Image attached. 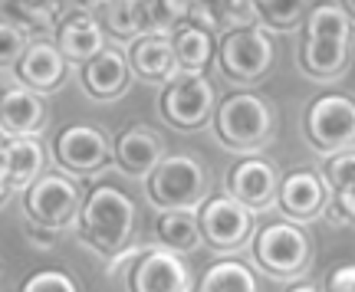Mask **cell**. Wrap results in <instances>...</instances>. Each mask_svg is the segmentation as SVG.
I'll return each mask as SVG.
<instances>
[{
    "label": "cell",
    "instance_id": "obj_1",
    "mask_svg": "<svg viewBox=\"0 0 355 292\" xmlns=\"http://www.w3.org/2000/svg\"><path fill=\"white\" fill-rule=\"evenodd\" d=\"M352 50V17L343 3H316L306 17L303 69L316 79L339 76Z\"/></svg>",
    "mask_w": 355,
    "mask_h": 292
},
{
    "label": "cell",
    "instance_id": "obj_2",
    "mask_svg": "<svg viewBox=\"0 0 355 292\" xmlns=\"http://www.w3.org/2000/svg\"><path fill=\"white\" fill-rule=\"evenodd\" d=\"M135 230V203L112 184H99L83 197L79 233L99 253H122Z\"/></svg>",
    "mask_w": 355,
    "mask_h": 292
},
{
    "label": "cell",
    "instance_id": "obj_3",
    "mask_svg": "<svg viewBox=\"0 0 355 292\" xmlns=\"http://www.w3.org/2000/svg\"><path fill=\"white\" fill-rule=\"evenodd\" d=\"M145 181L148 201L162 210H198L207 197V171L191 154H165Z\"/></svg>",
    "mask_w": 355,
    "mask_h": 292
},
{
    "label": "cell",
    "instance_id": "obj_4",
    "mask_svg": "<svg viewBox=\"0 0 355 292\" xmlns=\"http://www.w3.org/2000/svg\"><path fill=\"white\" fill-rule=\"evenodd\" d=\"M214 125L220 141L234 152H260L273 131V112L254 92H234L217 105Z\"/></svg>",
    "mask_w": 355,
    "mask_h": 292
},
{
    "label": "cell",
    "instance_id": "obj_5",
    "mask_svg": "<svg viewBox=\"0 0 355 292\" xmlns=\"http://www.w3.org/2000/svg\"><path fill=\"white\" fill-rule=\"evenodd\" d=\"M24 207L30 223L60 233L63 227L79 220L83 194H79V188L66 174H40L24 191Z\"/></svg>",
    "mask_w": 355,
    "mask_h": 292
},
{
    "label": "cell",
    "instance_id": "obj_6",
    "mask_svg": "<svg viewBox=\"0 0 355 292\" xmlns=\"http://www.w3.org/2000/svg\"><path fill=\"white\" fill-rule=\"evenodd\" d=\"M273 39L263 26H241V30H227L220 39V69L230 82H257L260 76L270 73L273 66Z\"/></svg>",
    "mask_w": 355,
    "mask_h": 292
},
{
    "label": "cell",
    "instance_id": "obj_7",
    "mask_svg": "<svg viewBox=\"0 0 355 292\" xmlns=\"http://www.w3.org/2000/svg\"><path fill=\"white\" fill-rule=\"evenodd\" d=\"M254 259L270 276H300L309 266V237L290 220L270 223L254 237Z\"/></svg>",
    "mask_w": 355,
    "mask_h": 292
},
{
    "label": "cell",
    "instance_id": "obj_8",
    "mask_svg": "<svg viewBox=\"0 0 355 292\" xmlns=\"http://www.w3.org/2000/svg\"><path fill=\"white\" fill-rule=\"evenodd\" d=\"M162 115L175 128H201L214 115V86L204 73H175L162 89Z\"/></svg>",
    "mask_w": 355,
    "mask_h": 292
},
{
    "label": "cell",
    "instance_id": "obj_9",
    "mask_svg": "<svg viewBox=\"0 0 355 292\" xmlns=\"http://www.w3.org/2000/svg\"><path fill=\"white\" fill-rule=\"evenodd\" d=\"M306 131L319 152H349L355 141V105L349 95H319L306 112Z\"/></svg>",
    "mask_w": 355,
    "mask_h": 292
},
{
    "label": "cell",
    "instance_id": "obj_10",
    "mask_svg": "<svg viewBox=\"0 0 355 292\" xmlns=\"http://www.w3.org/2000/svg\"><path fill=\"white\" fill-rule=\"evenodd\" d=\"M198 230H201V243L214 246V250H237L247 243L250 230H254V214L243 210L237 201H230L227 194L220 197H204L198 207Z\"/></svg>",
    "mask_w": 355,
    "mask_h": 292
},
{
    "label": "cell",
    "instance_id": "obj_11",
    "mask_svg": "<svg viewBox=\"0 0 355 292\" xmlns=\"http://www.w3.org/2000/svg\"><path fill=\"white\" fill-rule=\"evenodd\" d=\"M109 138L92 125H69L56 135V161L73 174H92L109 165Z\"/></svg>",
    "mask_w": 355,
    "mask_h": 292
},
{
    "label": "cell",
    "instance_id": "obj_12",
    "mask_svg": "<svg viewBox=\"0 0 355 292\" xmlns=\"http://www.w3.org/2000/svg\"><path fill=\"white\" fill-rule=\"evenodd\" d=\"M132 292H188L191 289V269L181 263V256L171 250H145L139 263L132 266Z\"/></svg>",
    "mask_w": 355,
    "mask_h": 292
},
{
    "label": "cell",
    "instance_id": "obj_13",
    "mask_svg": "<svg viewBox=\"0 0 355 292\" xmlns=\"http://www.w3.org/2000/svg\"><path fill=\"white\" fill-rule=\"evenodd\" d=\"M277 171L263 158H247L241 165H234L227 174V197L237 201L243 210H266L277 201Z\"/></svg>",
    "mask_w": 355,
    "mask_h": 292
},
{
    "label": "cell",
    "instance_id": "obj_14",
    "mask_svg": "<svg viewBox=\"0 0 355 292\" xmlns=\"http://www.w3.org/2000/svg\"><path fill=\"white\" fill-rule=\"evenodd\" d=\"M13 66H17L20 89H30V92H37V95L40 92L60 89L66 82V69H69V63L60 56V50L53 43H46V39H30L24 56Z\"/></svg>",
    "mask_w": 355,
    "mask_h": 292
},
{
    "label": "cell",
    "instance_id": "obj_15",
    "mask_svg": "<svg viewBox=\"0 0 355 292\" xmlns=\"http://www.w3.org/2000/svg\"><path fill=\"white\" fill-rule=\"evenodd\" d=\"M46 125V105L37 92L7 89L0 95V135L3 138H37Z\"/></svg>",
    "mask_w": 355,
    "mask_h": 292
},
{
    "label": "cell",
    "instance_id": "obj_16",
    "mask_svg": "<svg viewBox=\"0 0 355 292\" xmlns=\"http://www.w3.org/2000/svg\"><path fill=\"white\" fill-rule=\"evenodd\" d=\"M66 63H83L86 66L96 53L105 50V33L96 24V17L89 10L66 13V20L56 30V43H53Z\"/></svg>",
    "mask_w": 355,
    "mask_h": 292
},
{
    "label": "cell",
    "instance_id": "obj_17",
    "mask_svg": "<svg viewBox=\"0 0 355 292\" xmlns=\"http://www.w3.org/2000/svg\"><path fill=\"white\" fill-rule=\"evenodd\" d=\"M277 203L290 217V223L300 227L303 220H313L326 207V188L313 171H293L277 184Z\"/></svg>",
    "mask_w": 355,
    "mask_h": 292
},
{
    "label": "cell",
    "instance_id": "obj_18",
    "mask_svg": "<svg viewBox=\"0 0 355 292\" xmlns=\"http://www.w3.org/2000/svg\"><path fill=\"white\" fill-rule=\"evenodd\" d=\"M115 161L122 165L125 174L132 178H148L158 161L165 158V141L162 135H155L148 128H128L115 138Z\"/></svg>",
    "mask_w": 355,
    "mask_h": 292
},
{
    "label": "cell",
    "instance_id": "obj_19",
    "mask_svg": "<svg viewBox=\"0 0 355 292\" xmlns=\"http://www.w3.org/2000/svg\"><path fill=\"white\" fill-rule=\"evenodd\" d=\"M0 171L7 191H26L43 174V145L37 138H3Z\"/></svg>",
    "mask_w": 355,
    "mask_h": 292
},
{
    "label": "cell",
    "instance_id": "obj_20",
    "mask_svg": "<svg viewBox=\"0 0 355 292\" xmlns=\"http://www.w3.org/2000/svg\"><path fill=\"white\" fill-rule=\"evenodd\" d=\"M83 86L92 99H115L128 86V60L119 50H102L83 66Z\"/></svg>",
    "mask_w": 355,
    "mask_h": 292
},
{
    "label": "cell",
    "instance_id": "obj_21",
    "mask_svg": "<svg viewBox=\"0 0 355 292\" xmlns=\"http://www.w3.org/2000/svg\"><path fill=\"white\" fill-rule=\"evenodd\" d=\"M125 60H128V69H135L148 82H168L178 73L171 46H168V37H148V33H141L139 39H132V50H128Z\"/></svg>",
    "mask_w": 355,
    "mask_h": 292
},
{
    "label": "cell",
    "instance_id": "obj_22",
    "mask_svg": "<svg viewBox=\"0 0 355 292\" xmlns=\"http://www.w3.org/2000/svg\"><path fill=\"white\" fill-rule=\"evenodd\" d=\"M168 46H171L178 73H204V66L214 56V37L204 33V30H194L188 24H181L168 37Z\"/></svg>",
    "mask_w": 355,
    "mask_h": 292
},
{
    "label": "cell",
    "instance_id": "obj_23",
    "mask_svg": "<svg viewBox=\"0 0 355 292\" xmlns=\"http://www.w3.org/2000/svg\"><path fill=\"white\" fill-rule=\"evenodd\" d=\"M158 240L162 250L171 253H188L201 246V230H198V210H162L158 217Z\"/></svg>",
    "mask_w": 355,
    "mask_h": 292
},
{
    "label": "cell",
    "instance_id": "obj_24",
    "mask_svg": "<svg viewBox=\"0 0 355 292\" xmlns=\"http://www.w3.org/2000/svg\"><path fill=\"white\" fill-rule=\"evenodd\" d=\"M3 13H7V24H13L26 39L43 37L53 26L56 13H60V3H33V0H10L3 3Z\"/></svg>",
    "mask_w": 355,
    "mask_h": 292
},
{
    "label": "cell",
    "instance_id": "obj_25",
    "mask_svg": "<svg viewBox=\"0 0 355 292\" xmlns=\"http://www.w3.org/2000/svg\"><path fill=\"white\" fill-rule=\"evenodd\" d=\"M198 292H257V276L237 259H220L201 276Z\"/></svg>",
    "mask_w": 355,
    "mask_h": 292
},
{
    "label": "cell",
    "instance_id": "obj_26",
    "mask_svg": "<svg viewBox=\"0 0 355 292\" xmlns=\"http://www.w3.org/2000/svg\"><path fill=\"white\" fill-rule=\"evenodd\" d=\"M188 17L184 0H145L141 3V24L148 37H171Z\"/></svg>",
    "mask_w": 355,
    "mask_h": 292
},
{
    "label": "cell",
    "instance_id": "obj_27",
    "mask_svg": "<svg viewBox=\"0 0 355 292\" xmlns=\"http://www.w3.org/2000/svg\"><path fill=\"white\" fill-rule=\"evenodd\" d=\"M102 10H105V30L119 39H139L145 33L141 0H112V3H102Z\"/></svg>",
    "mask_w": 355,
    "mask_h": 292
},
{
    "label": "cell",
    "instance_id": "obj_28",
    "mask_svg": "<svg viewBox=\"0 0 355 292\" xmlns=\"http://www.w3.org/2000/svg\"><path fill=\"white\" fill-rule=\"evenodd\" d=\"M257 20H263L270 30H290V26L300 24L306 3L303 0H260L254 3Z\"/></svg>",
    "mask_w": 355,
    "mask_h": 292
},
{
    "label": "cell",
    "instance_id": "obj_29",
    "mask_svg": "<svg viewBox=\"0 0 355 292\" xmlns=\"http://www.w3.org/2000/svg\"><path fill=\"white\" fill-rule=\"evenodd\" d=\"M322 188H329L332 194H339L343 188H352L355 184V152H339V154H329V161L322 167Z\"/></svg>",
    "mask_w": 355,
    "mask_h": 292
},
{
    "label": "cell",
    "instance_id": "obj_30",
    "mask_svg": "<svg viewBox=\"0 0 355 292\" xmlns=\"http://www.w3.org/2000/svg\"><path fill=\"white\" fill-rule=\"evenodd\" d=\"M20 292H79L76 280L66 276L63 269H40L20 286Z\"/></svg>",
    "mask_w": 355,
    "mask_h": 292
},
{
    "label": "cell",
    "instance_id": "obj_31",
    "mask_svg": "<svg viewBox=\"0 0 355 292\" xmlns=\"http://www.w3.org/2000/svg\"><path fill=\"white\" fill-rule=\"evenodd\" d=\"M26 43H30V39H26L17 26L7 24V20H0V66L17 63V60L24 56Z\"/></svg>",
    "mask_w": 355,
    "mask_h": 292
},
{
    "label": "cell",
    "instance_id": "obj_32",
    "mask_svg": "<svg viewBox=\"0 0 355 292\" xmlns=\"http://www.w3.org/2000/svg\"><path fill=\"white\" fill-rule=\"evenodd\" d=\"M184 24L194 26V30H204V33H211V37H214V30H217V7H214V3H188V17H184Z\"/></svg>",
    "mask_w": 355,
    "mask_h": 292
},
{
    "label": "cell",
    "instance_id": "obj_33",
    "mask_svg": "<svg viewBox=\"0 0 355 292\" xmlns=\"http://www.w3.org/2000/svg\"><path fill=\"white\" fill-rule=\"evenodd\" d=\"M326 292H355V266L352 263H343L329 273L326 280Z\"/></svg>",
    "mask_w": 355,
    "mask_h": 292
},
{
    "label": "cell",
    "instance_id": "obj_34",
    "mask_svg": "<svg viewBox=\"0 0 355 292\" xmlns=\"http://www.w3.org/2000/svg\"><path fill=\"white\" fill-rule=\"evenodd\" d=\"M26 240L37 243L40 250H50L53 243L60 240V233H56V230H46V227H37V223H26Z\"/></svg>",
    "mask_w": 355,
    "mask_h": 292
},
{
    "label": "cell",
    "instance_id": "obj_35",
    "mask_svg": "<svg viewBox=\"0 0 355 292\" xmlns=\"http://www.w3.org/2000/svg\"><path fill=\"white\" fill-rule=\"evenodd\" d=\"M336 207H343L339 214H343V220L349 223V220L355 217V184L352 188H343V191L336 194Z\"/></svg>",
    "mask_w": 355,
    "mask_h": 292
},
{
    "label": "cell",
    "instance_id": "obj_36",
    "mask_svg": "<svg viewBox=\"0 0 355 292\" xmlns=\"http://www.w3.org/2000/svg\"><path fill=\"white\" fill-rule=\"evenodd\" d=\"M7 194L10 191H7V181H3V171H0V203L7 201Z\"/></svg>",
    "mask_w": 355,
    "mask_h": 292
},
{
    "label": "cell",
    "instance_id": "obj_37",
    "mask_svg": "<svg viewBox=\"0 0 355 292\" xmlns=\"http://www.w3.org/2000/svg\"><path fill=\"white\" fill-rule=\"evenodd\" d=\"M290 292H319V289H316V286H293Z\"/></svg>",
    "mask_w": 355,
    "mask_h": 292
},
{
    "label": "cell",
    "instance_id": "obj_38",
    "mask_svg": "<svg viewBox=\"0 0 355 292\" xmlns=\"http://www.w3.org/2000/svg\"><path fill=\"white\" fill-rule=\"evenodd\" d=\"M0 148H3V135H0Z\"/></svg>",
    "mask_w": 355,
    "mask_h": 292
}]
</instances>
